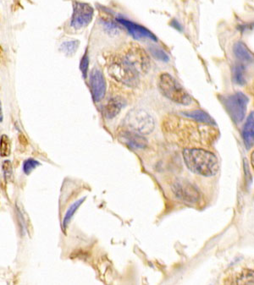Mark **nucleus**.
<instances>
[{"label":"nucleus","instance_id":"4be33fe9","mask_svg":"<svg viewBox=\"0 0 254 285\" xmlns=\"http://www.w3.org/2000/svg\"><path fill=\"white\" fill-rule=\"evenodd\" d=\"M80 69H81V71L83 73L84 79H86L89 70V57L87 50H86L85 54H83V57L82 58V61H81V63H80Z\"/></svg>","mask_w":254,"mask_h":285},{"label":"nucleus","instance_id":"dca6fc26","mask_svg":"<svg viewBox=\"0 0 254 285\" xmlns=\"http://www.w3.org/2000/svg\"><path fill=\"white\" fill-rule=\"evenodd\" d=\"M233 51H234L235 57L243 63H251L252 61H254V56L251 52L241 41H238L234 45Z\"/></svg>","mask_w":254,"mask_h":285},{"label":"nucleus","instance_id":"0eeeda50","mask_svg":"<svg viewBox=\"0 0 254 285\" xmlns=\"http://www.w3.org/2000/svg\"><path fill=\"white\" fill-rule=\"evenodd\" d=\"M94 9L91 4L80 1H74L73 12L70 19V26L75 30L85 28L92 22Z\"/></svg>","mask_w":254,"mask_h":285},{"label":"nucleus","instance_id":"b1692460","mask_svg":"<svg viewBox=\"0 0 254 285\" xmlns=\"http://www.w3.org/2000/svg\"><path fill=\"white\" fill-rule=\"evenodd\" d=\"M103 25L105 27V30L108 32V33H114L117 32L119 30L118 25L113 21H109V20H103Z\"/></svg>","mask_w":254,"mask_h":285},{"label":"nucleus","instance_id":"6e6552de","mask_svg":"<svg viewBox=\"0 0 254 285\" xmlns=\"http://www.w3.org/2000/svg\"><path fill=\"white\" fill-rule=\"evenodd\" d=\"M124 58L138 74L146 73L149 70V57L146 51L138 45L131 46L127 51Z\"/></svg>","mask_w":254,"mask_h":285},{"label":"nucleus","instance_id":"f03ea898","mask_svg":"<svg viewBox=\"0 0 254 285\" xmlns=\"http://www.w3.org/2000/svg\"><path fill=\"white\" fill-rule=\"evenodd\" d=\"M182 154L185 164L194 174L211 177L219 171V160L217 157L205 149L186 148Z\"/></svg>","mask_w":254,"mask_h":285},{"label":"nucleus","instance_id":"9b49d317","mask_svg":"<svg viewBox=\"0 0 254 285\" xmlns=\"http://www.w3.org/2000/svg\"><path fill=\"white\" fill-rule=\"evenodd\" d=\"M118 138L121 142L133 148H144L148 145L145 137L129 129L121 130L118 134Z\"/></svg>","mask_w":254,"mask_h":285},{"label":"nucleus","instance_id":"1a4fd4ad","mask_svg":"<svg viewBox=\"0 0 254 285\" xmlns=\"http://www.w3.org/2000/svg\"><path fill=\"white\" fill-rule=\"evenodd\" d=\"M115 20L120 25H123L125 28L127 29V32H129L130 36L135 39L140 40V39H146L147 38V39H150L152 41H158V38H156V36L152 32H150L148 29H147L143 25L133 22L122 16H116Z\"/></svg>","mask_w":254,"mask_h":285},{"label":"nucleus","instance_id":"bb28decb","mask_svg":"<svg viewBox=\"0 0 254 285\" xmlns=\"http://www.w3.org/2000/svg\"><path fill=\"white\" fill-rule=\"evenodd\" d=\"M1 54H2V48H0V56H1Z\"/></svg>","mask_w":254,"mask_h":285},{"label":"nucleus","instance_id":"6ab92c4d","mask_svg":"<svg viewBox=\"0 0 254 285\" xmlns=\"http://www.w3.org/2000/svg\"><path fill=\"white\" fill-rule=\"evenodd\" d=\"M79 45L80 41L78 40L64 41L61 44V50L68 56H72L79 48Z\"/></svg>","mask_w":254,"mask_h":285},{"label":"nucleus","instance_id":"f8f14e48","mask_svg":"<svg viewBox=\"0 0 254 285\" xmlns=\"http://www.w3.org/2000/svg\"><path fill=\"white\" fill-rule=\"evenodd\" d=\"M176 196L185 202L193 203L198 201V192L193 187L188 184H177L174 189Z\"/></svg>","mask_w":254,"mask_h":285},{"label":"nucleus","instance_id":"a211bd4d","mask_svg":"<svg viewBox=\"0 0 254 285\" xmlns=\"http://www.w3.org/2000/svg\"><path fill=\"white\" fill-rule=\"evenodd\" d=\"M85 199H86V197L82 198V199H80L79 201H77L76 203H74L73 204L70 206V208L68 209L66 213H65L64 218L63 227L64 229L67 228V226L70 224V220L72 219V217H73L74 214H75V212H76V210L79 208V206L83 204V202L85 201Z\"/></svg>","mask_w":254,"mask_h":285},{"label":"nucleus","instance_id":"f3484780","mask_svg":"<svg viewBox=\"0 0 254 285\" xmlns=\"http://www.w3.org/2000/svg\"><path fill=\"white\" fill-rule=\"evenodd\" d=\"M246 77H247V73H246L244 65L241 63L235 64L233 68V80H234L235 84L240 85V86L244 85L247 81Z\"/></svg>","mask_w":254,"mask_h":285},{"label":"nucleus","instance_id":"5701e85b","mask_svg":"<svg viewBox=\"0 0 254 285\" xmlns=\"http://www.w3.org/2000/svg\"><path fill=\"white\" fill-rule=\"evenodd\" d=\"M39 165H40L39 162L36 161L34 159H27L26 161L24 162L23 171L25 174H30Z\"/></svg>","mask_w":254,"mask_h":285},{"label":"nucleus","instance_id":"39448f33","mask_svg":"<svg viewBox=\"0 0 254 285\" xmlns=\"http://www.w3.org/2000/svg\"><path fill=\"white\" fill-rule=\"evenodd\" d=\"M108 72L113 78L127 86H136L138 82L139 74L126 61L125 58L114 61L109 65Z\"/></svg>","mask_w":254,"mask_h":285},{"label":"nucleus","instance_id":"a878e982","mask_svg":"<svg viewBox=\"0 0 254 285\" xmlns=\"http://www.w3.org/2000/svg\"><path fill=\"white\" fill-rule=\"evenodd\" d=\"M3 110H2V105H1V102H0V123L3 121Z\"/></svg>","mask_w":254,"mask_h":285},{"label":"nucleus","instance_id":"aec40b11","mask_svg":"<svg viewBox=\"0 0 254 285\" xmlns=\"http://www.w3.org/2000/svg\"><path fill=\"white\" fill-rule=\"evenodd\" d=\"M11 152V143L9 137L6 135H3L0 138V156L8 157Z\"/></svg>","mask_w":254,"mask_h":285},{"label":"nucleus","instance_id":"9d476101","mask_svg":"<svg viewBox=\"0 0 254 285\" xmlns=\"http://www.w3.org/2000/svg\"><path fill=\"white\" fill-rule=\"evenodd\" d=\"M90 88L92 99L95 102H99L105 98L106 81L104 74L98 68H94L90 75Z\"/></svg>","mask_w":254,"mask_h":285},{"label":"nucleus","instance_id":"4468645a","mask_svg":"<svg viewBox=\"0 0 254 285\" xmlns=\"http://www.w3.org/2000/svg\"><path fill=\"white\" fill-rule=\"evenodd\" d=\"M181 114L185 117L188 118V119L197 121L198 123L210 124V125H213V126L216 125L215 121H213L210 114H207L206 112L203 111L201 109L192 110V111L182 112Z\"/></svg>","mask_w":254,"mask_h":285},{"label":"nucleus","instance_id":"412c9836","mask_svg":"<svg viewBox=\"0 0 254 285\" xmlns=\"http://www.w3.org/2000/svg\"><path fill=\"white\" fill-rule=\"evenodd\" d=\"M149 52L152 57L156 59L157 61H162L165 63L169 61L168 54H166L163 49L158 48L156 46H151L149 48Z\"/></svg>","mask_w":254,"mask_h":285},{"label":"nucleus","instance_id":"2eb2a0df","mask_svg":"<svg viewBox=\"0 0 254 285\" xmlns=\"http://www.w3.org/2000/svg\"><path fill=\"white\" fill-rule=\"evenodd\" d=\"M254 112H252L242 129V138L244 141L245 146L248 149L254 146Z\"/></svg>","mask_w":254,"mask_h":285},{"label":"nucleus","instance_id":"f257e3e1","mask_svg":"<svg viewBox=\"0 0 254 285\" xmlns=\"http://www.w3.org/2000/svg\"><path fill=\"white\" fill-rule=\"evenodd\" d=\"M164 133L181 145L210 146L217 139L218 130L213 125L171 115L163 123Z\"/></svg>","mask_w":254,"mask_h":285},{"label":"nucleus","instance_id":"20e7f679","mask_svg":"<svg viewBox=\"0 0 254 285\" xmlns=\"http://www.w3.org/2000/svg\"><path fill=\"white\" fill-rule=\"evenodd\" d=\"M128 129L141 135H148L154 129V121L148 112L143 109H133L129 112L125 119Z\"/></svg>","mask_w":254,"mask_h":285},{"label":"nucleus","instance_id":"ddd939ff","mask_svg":"<svg viewBox=\"0 0 254 285\" xmlns=\"http://www.w3.org/2000/svg\"><path fill=\"white\" fill-rule=\"evenodd\" d=\"M124 106V101L120 98H113L110 100H108L104 108L105 117L107 119H113L115 116H117Z\"/></svg>","mask_w":254,"mask_h":285},{"label":"nucleus","instance_id":"7ed1b4c3","mask_svg":"<svg viewBox=\"0 0 254 285\" xmlns=\"http://www.w3.org/2000/svg\"><path fill=\"white\" fill-rule=\"evenodd\" d=\"M158 86L165 98L177 104L190 105L193 102V99L185 90L184 87L169 74L164 73L160 75Z\"/></svg>","mask_w":254,"mask_h":285},{"label":"nucleus","instance_id":"393cba45","mask_svg":"<svg viewBox=\"0 0 254 285\" xmlns=\"http://www.w3.org/2000/svg\"><path fill=\"white\" fill-rule=\"evenodd\" d=\"M3 172L4 177L10 180V178L12 177V165L10 163V161H4L3 163Z\"/></svg>","mask_w":254,"mask_h":285},{"label":"nucleus","instance_id":"423d86ee","mask_svg":"<svg viewBox=\"0 0 254 285\" xmlns=\"http://www.w3.org/2000/svg\"><path fill=\"white\" fill-rule=\"evenodd\" d=\"M248 102V97L241 92H235L224 99L223 103L226 110L235 124H240L244 120Z\"/></svg>","mask_w":254,"mask_h":285}]
</instances>
